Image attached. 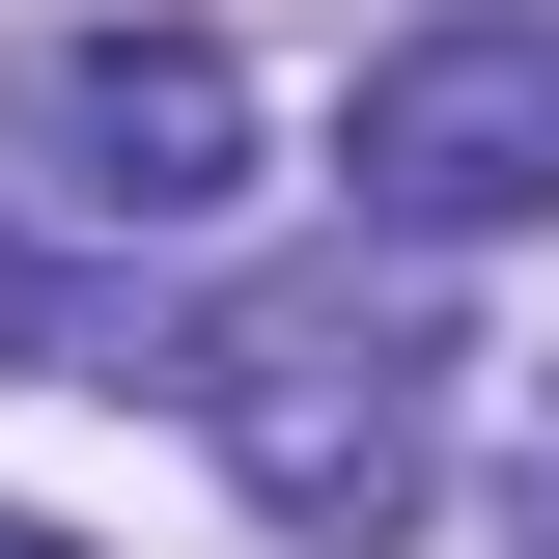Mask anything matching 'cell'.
Wrapping results in <instances>:
<instances>
[{
  "mask_svg": "<svg viewBox=\"0 0 559 559\" xmlns=\"http://www.w3.org/2000/svg\"><path fill=\"white\" fill-rule=\"evenodd\" d=\"M503 532L559 559V364H532V448H503Z\"/></svg>",
  "mask_w": 559,
  "mask_h": 559,
  "instance_id": "4",
  "label": "cell"
},
{
  "mask_svg": "<svg viewBox=\"0 0 559 559\" xmlns=\"http://www.w3.org/2000/svg\"><path fill=\"white\" fill-rule=\"evenodd\" d=\"M0 168L57 224H112V252H168V224L252 197V57L168 28V0H84V28H28V84H0Z\"/></svg>",
  "mask_w": 559,
  "mask_h": 559,
  "instance_id": "2",
  "label": "cell"
},
{
  "mask_svg": "<svg viewBox=\"0 0 559 559\" xmlns=\"http://www.w3.org/2000/svg\"><path fill=\"white\" fill-rule=\"evenodd\" d=\"M168 419H197L224 503H252V532H308V559H392L419 503H448V336H419L364 252L224 280L197 336H168Z\"/></svg>",
  "mask_w": 559,
  "mask_h": 559,
  "instance_id": "1",
  "label": "cell"
},
{
  "mask_svg": "<svg viewBox=\"0 0 559 559\" xmlns=\"http://www.w3.org/2000/svg\"><path fill=\"white\" fill-rule=\"evenodd\" d=\"M0 559H84V532H28V503H0Z\"/></svg>",
  "mask_w": 559,
  "mask_h": 559,
  "instance_id": "5",
  "label": "cell"
},
{
  "mask_svg": "<svg viewBox=\"0 0 559 559\" xmlns=\"http://www.w3.org/2000/svg\"><path fill=\"white\" fill-rule=\"evenodd\" d=\"M336 168H364V224H392V252H503V224H559V28H532V0L392 28V57H364V112H336Z\"/></svg>",
  "mask_w": 559,
  "mask_h": 559,
  "instance_id": "3",
  "label": "cell"
}]
</instances>
